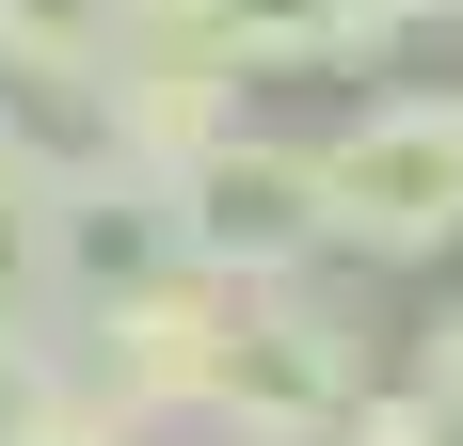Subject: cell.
Listing matches in <instances>:
<instances>
[{
	"instance_id": "10",
	"label": "cell",
	"mask_w": 463,
	"mask_h": 446,
	"mask_svg": "<svg viewBox=\"0 0 463 446\" xmlns=\"http://www.w3.org/2000/svg\"><path fill=\"white\" fill-rule=\"evenodd\" d=\"M448 80H463V0H448Z\"/></svg>"
},
{
	"instance_id": "1",
	"label": "cell",
	"mask_w": 463,
	"mask_h": 446,
	"mask_svg": "<svg viewBox=\"0 0 463 446\" xmlns=\"http://www.w3.org/2000/svg\"><path fill=\"white\" fill-rule=\"evenodd\" d=\"M320 160V256L335 271H448L463 256V80H368L335 128H304Z\"/></svg>"
},
{
	"instance_id": "8",
	"label": "cell",
	"mask_w": 463,
	"mask_h": 446,
	"mask_svg": "<svg viewBox=\"0 0 463 446\" xmlns=\"http://www.w3.org/2000/svg\"><path fill=\"white\" fill-rule=\"evenodd\" d=\"M400 383H416V399H431V414L463 431V287H448V303L416 319V351H400Z\"/></svg>"
},
{
	"instance_id": "2",
	"label": "cell",
	"mask_w": 463,
	"mask_h": 446,
	"mask_svg": "<svg viewBox=\"0 0 463 446\" xmlns=\"http://www.w3.org/2000/svg\"><path fill=\"white\" fill-rule=\"evenodd\" d=\"M368 399V271H272V287H240L224 319V367H208V446H320L335 414Z\"/></svg>"
},
{
	"instance_id": "6",
	"label": "cell",
	"mask_w": 463,
	"mask_h": 446,
	"mask_svg": "<svg viewBox=\"0 0 463 446\" xmlns=\"http://www.w3.org/2000/svg\"><path fill=\"white\" fill-rule=\"evenodd\" d=\"M144 0H0V96H33V112H64V96L112 64V33H128Z\"/></svg>"
},
{
	"instance_id": "7",
	"label": "cell",
	"mask_w": 463,
	"mask_h": 446,
	"mask_svg": "<svg viewBox=\"0 0 463 446\" xmlns=\"http://www.w3.org/2000/svg\"><path fill=\"white\" fill-rule=\"evenodd\" d=\"M320 446H463V431H448V414H431V399H416V383H368V399L335 414V431H320Z\"/></svg>"
},
{
	"instance_id": "4",
	"label": "cell",
	"mask_w": 463,
	"mask_h": 446,
	"mask_svg": "<svg viewBox=\"0 0 463 446\" xmlns=\"http://www.w3.org/2000/svg\"><path fill=\"white\" fill-rule=\"evenodd\" d=\"M80 256H96V191H80V144H64V112L0 96V319H64Z\"/></svg>"
},
{
	"instance_id": "5",
	"label": "cell",
	"mask_w": 463,
	"mask_h": 446,
	"mask_svg": "<svg viewBox=\"0 0 463 446\" xmlns=\"http://www.w3.org/2000/svg\"><path fill=\"white\" fill-rule=\"evenodd\" d=\"M192 33H224L256 80H304V64H368V0H176Z\"/></svg>"
},
{
	"instance_id": "3",
	"label": "cell",
	"mask_w": 463,
	"mask_h": 446,
	"mask_svg": "<svg viewBox=\"0 0 463 446\" xmlns=\"http://www.w3.org/2000/svg\"><path fill=\"white\" fill-rule=\"evenodd\" d=\"M224 319H240L224 271H192V256H96L80 287H64V351H80L144 431H192V414H208V367H224Z\"/></svg>"
},
{
	"instance_id": "9",
	"label": "cell",
	"mask_w": 463,
	"mask_h": 446,
	"mask_svg": "<svg viewBox=\"0 0 463 446\" xmlns=\"http://www.w3.org/2000/svg\"><path fill=\"white\" fill-rule=\"evenodd\" d=\"M368 33H383V48H431V33H448V0H368Z\"/></svg>"
}]
</instances>
